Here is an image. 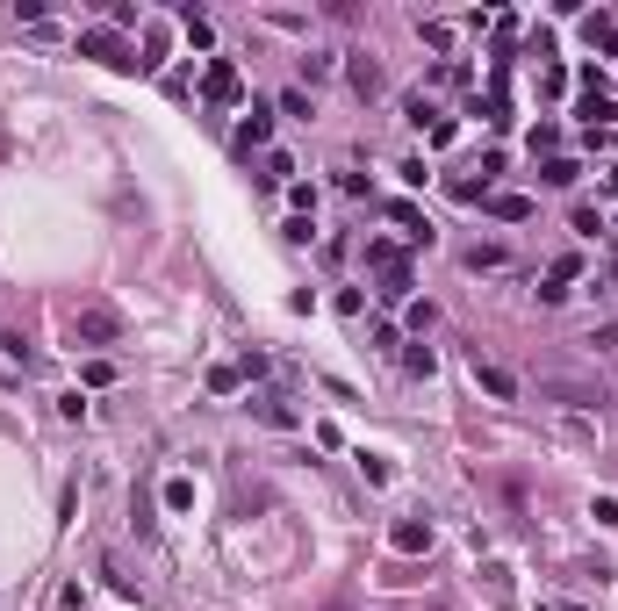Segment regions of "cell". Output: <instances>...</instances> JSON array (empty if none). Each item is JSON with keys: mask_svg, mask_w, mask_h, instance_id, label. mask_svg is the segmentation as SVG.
Segmentation results:
<instances>
[{"mask_svg": "<svg viewBox=\"0 0 618 611\" xmlns=\"http://www.w3.org/2000/svg\"><path fill=\"white\" fill-rule=\"evenodd\" d=\"M539 396H554V403H568V410H597V403H604V382H583V374H539Z\"/></svg>", "mask_w": 618, "mask_h": 611, "instance_id": "1", "label": "cell"}, {"mask_svg": "<svg viewBox=\"0 0 618 611\" xmlns=\"http://www.w3.org/2000/svg\"><path fill=\"white\" fill-rule=\"evenodd\" d=\"M72 338H80V345H115V338H122V316L108 303H87V309H72Z\"/></svg>", "mask_w": 618, "mask_h": 611, "instance_id": "2", "label": "cell"}, {"mask_svg": "<svg viewBox=\"0 0 618 611\" xmlns=\"http://www.w3.org/2000/svg\"><path fill=\"white\" fill-rule=\"evenodd\" d=\"M202 94H208V102H237V94H245V80H237L230 58H216V65L202 73Z\"/></svg>", "mask_w": 618, "mask_h": 611, "instance_id": "3", "label": "cell"}, {"mask_svg": "<svg viewBox=\"0 0 618 611\" xmlns=\"http://www.w3.org/2000/svg\"><path fill=\"white\" fill-rule=\"evenodd\" d=\"M266 137H274V108H245V122H237V151H259V144H266Z\"/></svg>", "mask_w": 618, "mask_h": 611, "instance_id": "4", "label": "cell"}, {"mask_svg": "<svg viewBox=\"0 0 618 611\" xmlns=\"http://www.w3.org/2000/svg\"><path fill=\"white\" fill-rule=\"evenodd\" d=\"M389 223H396V230H403L410 245H431V238H439V230L424 223V209H410V202H389Z\"/></svg>", "mask_w": 618, "mask_h": 611, "instance_id": "5", "label": "cell"}, {"mask_svg": "<svg viewBox=\"0 0 618 611\" xmlns=\"http://www.w3.org/2000/svg\"><path fill=\"white\" fill-rule=\"evenodd\" d=\"M80 51H87V58H101V65H122V73H137V65L122 58V44L108 36V29H87V36H80Z\"/></svg>", "mask_w": 618, "mask_h": 611, "instance_id": "6", "label": "cell"}, {"mask_svg": "<svg viewBox=\"0 0 618 611\" xmlns=\"http://www.w3.org/2000/svg\"><path fill=\"white\" fill-rule=\"evenodd\" d=\"M482 202H489L497 223H525V216H532V195H482Z\"/></svg>", "mask_w": 618, "mask_h": 611, "instance_id": "7", "label": "cell"}, {"mask_svg": "<svg viewBox=\"0 0 618 611\" xmlns=\"http://www.w3.org/2000/svg\"><path fill=\"white\" fill-rule=\"evenodd\" d=\"M475 382H482L497 403H511V396H517V374H504V367H482V360H475Z\"/></svg>", "mask_w": 618, "mask_h": 611, "instance_id": "8", "label": "cell"}, {"mask_svg": "<svg viewBox=\"0 0 618 611\" xmlns=\"http://www.w3.org/2000/svg\"><path fill=\"white\" fill-rule=\"evenodd\" d=\"M424 547H431V525L424 518H403L396 525V554H424Z\"/></svg>", "mask_w": 618, "mask_h": 611, "instance_id": "9", "label": "cell"}, {"mask_svg": "<svg viewBox=\"0 0 618 611\" xmlns=\"http://www.w3.org/2000/svg\"><path fill=\"white\" fill-rule=\"evenodd\" d=\"M575 173H583L575 159H546V166H539V180H546V188H575Z\"/></svg>", "mask_w": 618, "mask_h": 611, "instance_id": "10", "label": "cell"}, {"mask_svg": "<svg viewBox=\"0 0 618 611\" xmlns=\"http://www.w3.org/2000/svg\"><path fill=\"white\" fill-rule=\"evenodd\" d=\"M352 87L374 94V87H381V65H374V58H352Z\"/></svg>", "mask_w": 618, "mask_h": 611, "instance_id": "11", "label": "cell"}, {"mask_svg": "<svg viewBox=\"0 0 618 611\" xmlns=\"http://www.w3.org/2000/svg\"><path fill=\"white\" fill-rule=\"evenodd\" d=\"M195 504V482H188V475H173V482H166V510H188Z\"/></svg>", "mask_w": 618, "mask_h": 611, "instance_id": "12", "label": "cell"}, {"mask_svg": "<svg viewBox=\"0 0 618 611\" xmlns=\"http://www.w3.org/2000/svg\"><path fill=\"white\" fill-rule=\"evenodd\" d=\"M252 410H259V424H274V432H288V424H295V410H288V403H252Z\"/></svg>", "mask_w": 618, "mask_h": 611, "instance_id": "13", "label": "cell"}, {"mask_svg": "<svg viewBox=\"0 0 618 611\" xmlns=\"http://www.w3.org/2000/svg\"><path fill=\"white\" fill-rule=\"evenodd\" d=\"M575 274H583V259H575V252H561V259H554V274H546V281H554V288H568V281H575Z\"/></svg>", "mask_w": 618, "mask_h": 611, "instance_id": "14", "label": "cell"}, {"mask_svg": "<svg viewBox=\"0 0 618 611\" xmlns=\"http://www.w3.org/2000/svg\"><path fill=\"white\" fill-rule=\"evenodd\" d=\"M403 367H410V374H431V367H439V353H431V345H410V353H403Z\"/></svg>", "mask_w": 618, "mask_h": 611, "instance_id": "15", "label": "cell"}, {"mask_svg": "<svg viewBox=\"0 0 618 611\" xmlns=\"http://www.w3.org/2000/svg\"><path fill=\"white\" fill-rule=\"evenodd\" d=\"M590 518H597V525H618V497H597V504H590Z\"/></svg>", "mask_w": 618, "mask_h": 611, "instance_id": "16", "label": "cell"}, {"mask_svg": "<svg viewBox=\"0 0 618 611\" xmlns=\"http://www.w3.org/2000/svg\"><path fill=\"white\" fill-rule=\"evenodd\" d=\"M604 195H618V166H612V173H604Z\"/></svg>", "mask_w": 618, "mask_h": 611, "instance_id": "17", "label": "cell"}, {"mask_svg": "<svg viewBox=\"0 0 618 611\" xmlns=\"http://www.w3.org/2000/svg\"><path fill=\"white\" fill-rule=\"evenodd\" d=\"M604 274H612V288H618V259H612V267H604Z\"/></svg>", "mask_w": 618, "mask_h": 611, "instance_id": "18", "label": "cell"}, {"mask_svg": "<svg viewBox=\"0 0 618 611\" xmlns=\"http://www.w3.org/2000/svg\"><path fill=\"white\" fill-rule=\"evenodd\" d=\"M612 58H618V36H612Z\"/></svg>", "mask_w": 618, "mask_h": 611, "instance_id": "19", "label": "cell"}]
</instances>
